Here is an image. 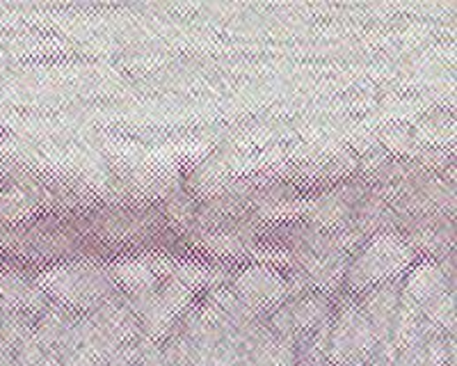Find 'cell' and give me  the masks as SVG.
I'll return each mask as SVG.
<instances>
[{
    "label": "cell",
    "mask_w": 457,
    "mask_h": 366,
    "mask_svg": "<svg viewBox=\"0 0 457 366\" xmlns=\"http://www.w3.org/2000/svg\"><path fill=\"white\" fill-rule=\"evenodd\" d=\"M378 337L361 309H350L338 319L329 335L328 351L337 366H361V362L375 351Z\"/></svg>",
    "instance_id": "obj_1"
},
{
    "label": "cell",
    "mask_w": 457,
    "mask_h": 366,
    "mask_svg": "<svg viewBox=\"0 0 457 366\" xmlns=\"http://www.w3.org/2000/svg\"><path fill=\"white\" fill-rule=\"evenodd\" d=\"M410 259L411 250L405 243H400L398 238H391V236H382V238L370 243L354 262L353 272H350V284L354 288H364L375 282H382V279L403 270L410 263Z\"/></svg>",
    "instance_id": "obj_2"
},
{
    "label": "cell",
    "mask_w": 457,
    "mask_h": 366,
    "mask_svg": "<svg viewBox=\"0 0 457 366\" xmlns=\"http://www.w3.org/2000/svg\"><path fill=\"white\" fill-rule=\"evenodd\" d=\"M328 316V303L318 295H304L295 303H291L286 309H281L279 314L275 316L272 325L279 337L284 339H295V337H302V339H307L316 332L318 325L322 323V319Z\"/></svg>",
    "instance_id": "obj_3"
},
{
    "label": "cell",
    "mask_w": 457,
    "mask_h": 366,
    "mask_svg": "<svg viewBox=\"0 0 457 366\" xmlns=\"http://www.w3.org/2000/svg\"><path fill=\"white\" fill-rule=\"evenodd\" d=\"M238 293L236 298L250 309H263L277 304L286 293L284 279L268 270H250L238 279Z\"/></svg>",
    "instance_id": "obj_4"
},
{
    "label": "cell",
    "mask_w": 457,
    "mask_h": 366,
    "mask_svg": "<svg viewBox=\"0 0 457 366\" xmlns=\"http://www.w3.org/2000/svg\"><path fill=\"white\" fill-rule=\"evenodd\" d=\"M444 287L446 284H444V275L439 272V268L426 266L410 279L411 295H405V298H410L414 304H430L436 298H442Z\"/></svg>",
    "instance_id": "obj_5"
}]
</instances>
